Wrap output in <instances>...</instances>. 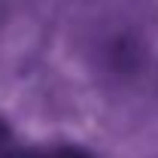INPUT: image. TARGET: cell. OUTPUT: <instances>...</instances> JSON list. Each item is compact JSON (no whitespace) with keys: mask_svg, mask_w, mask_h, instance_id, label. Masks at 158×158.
Returning <instances> with one entry per match:
<instances>
[{"mask_svg":"<svg viewBox=\"0 0 158 158\" xmlns=\"http://www.w3.org/2000/svg\"><path fill=\"white\" fill-rule=\"evenodd\" d=\"M49 158H91V155L82 152V149H58V152H52Z\"/></svg>","mask_w":158,"mask_h":158,"instance_id":"cell-2","label":"cell"},{"mask_svg":"<svg viewBox=\"0 0 158 158\" xmlns=\"http://www.w3.org/2000/svg\"><path fill=\"white\" fill-rule=\"evenodd\" d=\"M9 146H12V134H9V125L0 118V158L9 152Z\"/></svg>","mask_w":158,"mask_h":158,"instance_id":"cell-1","label":"cell"}]
</instances>
